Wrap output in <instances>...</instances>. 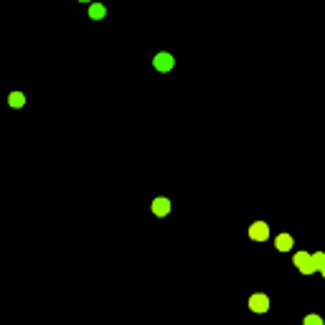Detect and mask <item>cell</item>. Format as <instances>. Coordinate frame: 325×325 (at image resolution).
<instances>
[{
    "mask_svg": "<svg viewBox=\"0 0 325 325\" xmlns=\"http://www.w3.org/2000/svg\"><path fill=\"white\" fill-rule=\"evenodd\" d=\"M295 267L300 272H305V274H310V272H315V262H312V254H305V252H297L295 254Z\"/></svg>",
    "mask_w": 325,
    "mask_h": 325,
    "instance_id": "1",
    "label": "cell"
},
{
    "mask_svg": "<svg viewBox=\"0 0 325 325\" xmlns=\"http://www.w3.org/2000/svg\"><path fill=\"white\" fill-rule=\"evenodd\" d=\"M249 237L254 241H267V239H270V226H267L264 221H254L249 226Z\"/></svg>",
    "mask_w": 325,
    "mask_h": 325,
    "instance_id": "2",
    "label": "cell"
},
{
    "mask_svg": "<svg viewBox=\"0 0 325 325\" xmlns=\"http://www.w3.org/2000/svg\"><path fill=\"white\" fill-rule=\"evenodd\" d=\"M153 66H155L158 71H171L173 66H175V59H173L171 53H165V51H163V53H158V56L153 59Z\"/></svg>",
    "mask_w": 325,
    "mask_h": 325,
    "instance_id": "3",
    "label": "cell"
},
{
    "mask_svg": "<svg viewBox=\"0 0 325 325\" xmlns=\"http://www.w3.org/2000/svg\"><path fill=\"white\" fill-rule=\"evenodd\" d=\"M249 308H252V312H267V310H270V297L262 295V292H257V295L249 297Z\"/></svg>",
    "mask_w": 325,
    "mask_h": 325,
    "instance_id": "4",
    "label": "cell"
},
{
    "mask_svg": "<svg viewBox=\"0 0 325 325\" xmlns=\"http://www.w3.org/2000/svg\"><path fill=\"white\" fill-rule=\"evenodd\" d=\"M153 214L155 216H168L171 214V201L168 198H155L153 201Z\"/></svg>",
    "mask_w": 325,
    "mask_h": 325,
    "instance_id": "5",
    "label": "cell"
},
{
    "mask_svg": "<svg viewBox=\"0 0 325 325\" xmlns=\"http://www.w3.org/2000/svg\"><path fill=\"white\" fill-rule=\"evenodd\" d=\"M274 244H277L279 252H290V249L295 246V241H292V237H290V234H279V237L274 239Z\"/></svg>",
    "mask_w": 325,
    "mask_h": 325,
    "instance_id": "6",
    "label": "cell"
},
{
    "mask_svg": "<svg viewBox=\"0 0 325 325\" xmlns=\"http://www.w3.org/2000/svg\"><path fill=\"white\" fill-rule=\"evenodd\" d=\"M107 16V8L102 3H92L89 5V18H94V20H102Z\"/></svg>",
    "mask_w": 325,
    "mask_h": 325,
    "instance_id": "7",
    "label": "cell"
},
{
    "mask_svg": "<svg viewBox=\"0 0 325 325\" xmlns=\"http://www.w3.org/2000/svg\"><path fill=\"white\" fill-rule=\"evenodd\" d=\"M8 104L13 107V109H20L26 104V94L23 92H10V97H8Z\"/></svg>",
    "mask_w": 325,
    "mask_h": 325,
    "instance_id": "8",
    "label": "cell"
},
{
    "mask_svg": "<svg viewBox=\"0 0 325 325\" xmlns=\"http://www.w3.org/2000/svg\"><path fill=\"white\" fill-rule=\"evenodd\" d=\"M312 262H315V270L318 272H325V254H312Z\"/></svg>",
    "mask_w": 325,
    "mask_h": 325,
    "instance_id": "9",
    "label": "cell"
},
{
    "mask_svg": "<svg viewBox=\"0 0 325 325\" xmlns=\"http://www.w3.org/2000/svg\"><path fill=\"white\" fill-rule=\"evenodd\" d=\"M305 325H323V320H320V315H308Z\"/></svg>",
    "mask_w": 325,
    "mask_h": 325,
    "instance_id": "10",
    "label": "cell"
},
{
    "mask_svg": "<svg viewBox=\"0 0 325 325\" xmlns=\"http://www.w3.org/2000/svg\"><path fill=\"white\" fill-rule=\"evenodd\" d=\"M79 3H92V0H79Z\"/></svg>",
    "mask_w": 325,
    "mask_h": 325,
    "instance_id": "11",
    "label": "cell"
}]
</instances>
